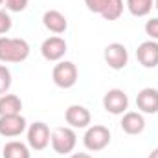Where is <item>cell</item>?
Returning <instances> with one entry per match:
<instances>
[{"instance_id": "9a60e30c", "label": "cell", "mask_w": 158, "mask_h": 158, "mask_svg": "<svg viewBox=\"0 0 158 158\" xmlns=\"http://www.w3.org/2000/svg\"><path fill=\"white\" fill-rule=\"evenodd\" d=\"M22 110V99L17 94L0 96V116H17Z\"/></svg>"}, {"instance_id": "30bf717a", "label": "cell", "mask_w": 158, "mask_h": 158, "mask_svg": "<svg viewBox=\"0 0 158 158\" xmlns=\"http://www.w3.org/2000/svg\"><path fill=\"white\" fill-rule=\"evenodd\" d=\"M136 59L143 68L158 66V40H143L136 50Z\"/></svg>"}, {"instance_id": "d6986e66", "label": "cell", "mask_w": 158, "mask_h": 158, "mask_svg": "<svg viewBox=\"0 0 158 158\" xmlns=\"http://www.w3.org/2000/svg\"><path fill=\"white\" fill-rule=\"evenodd\" d=\"M11 88V72L6 64H0V96L7 94Z\"/></svg>"}, {"instance_id": "ffe728a7", "label": "cell", "mask_w": 158, "mask_h": 158, "mask_svg": "<svg viewBox=\"0 0 158 158\" xmlns=\"http://www.w3.org/2000/svg\"><path fill=\"white\" fill-rule=\"evenodd\" d=\"M145 33L149 35L151 40H158V17L149 19V20L145 22Z\"/></svg>"}, {"instance_id": "6da1fadb", "label": "cell", "mask_w": 158, "mask_h": 158, "mask_svg": "<svg viewBox=\"0 0 158 158\" xmlns=\"http://www.w3.org/2000/svg\"><path fill=\"white\" fill-rule=\"evenodd\" d=\"M30 44L20 37H0V63H24L30 57Z\"/></svg>"}, {"instance_id": "5b68a950", "label": "cell", "mask_w": 158, "mask_h": 158, "mask_svg": "<svg viewBox=\"0 0 158 158\" xmlns=\"http://www.w3.org/2000/svg\"><path fill=\"white\" fill-rule=\"evenodd\" d=\"M103 109L109 114H114V116L125 114L127 109H129V96L121 88H110V90H107V94L103 96Z\"/></svg>"}, {"instance_id": "4316f807", "label": "cell", "mask_w": 158, "mask_h": 158, "mask_svg": "<svg viewBox=\"0 0 158 158\" xmlns=\"http://www.w3.org/2000/svg\"><path fill=\"white\" fill-rule=\"evenodd\" d=\"M4 2H6V0H0V6H2V4H4Z\"/></svg>"}, {"instance_id": "cb8c5ba5", "label": "cell", "mask_w": 158, "mask_h": 158, "mask_svg": "<svg viewBox=\"0 0 158 158\" xmlns=\"http://www.w3.org/2000/svg\"><path fill=\"white\" fill-rule=\"evenodd\" d=\"M70 158H92V156H90L88 153H74Z\"/></svg>"}, {"instance_id": "3957f363", "label": "cell", "mask_w": 158, "mask_h": 158, "mask_svg": "<svg viewBox=\"0 0 158 158\" xmlns=\"http://www.w3.org/2000/svg\"><path fill=\"white\" fill-rule=\"evenodd\" d=\"M109 143H110V131L105 125L86 127V132L83 136V145L86 147V151L98 153V151H103Z\"/></svg>"}, {"instance_id": "7c38bea8", "label": "cell", "mask_w": 158, "mask_h": 158, "mask_svg": "<svg viewBox=\"0 0 158 158\" xmlns=\"http://www.w3.org/2000/svg\"><path fill=\"white\" fill-rule=\"evenodd\" d=\"M28 123L20 114L17 116H0V136L4 138H17L26 131Z\"/></svg>"}, {"instance_id": "8992f818", "label": "cell", "mask_w": 158, "mask_h": 158, "mask_svg": "<svg viewBox=\"0 0 158 158\" xmlns=\"http://www.w3.org/2000/svg\"><path fill=\"white\" fill-rule=\"evenodd\" d=\"M103 57H105V63L109 64V68H112V70H123L129 63V52H127L125 44H121V42L107 44Z\"/></svg>"}, {"instance_id": "52a82bcc", "label": "cell", "mask_w": 158, "mask_h": 158, "mask_svg": "<svg viewBox=\"0 0 158 158\" xmlns=\"http://www.w3.org/2000/svg\"><path fill=\"white\" fill-rule=\"evenodd\" d=\"M50 127L44 121H35L28 127V145L35 151H44L50 145Z\"/></svg>"}, {"instance_id": "2e32d148", "label": "cell", "mask_w": 158, "mask_h": 158, "mask_svg": "<svg viewBox=\"0 0 158 158\" xmlns=\"http://www.w3.org/2000/svg\"><path fill=\"white\" fill-rule=\"evenodd\" d=\"M4 158H30V147L19 140H11L2 149Z\"/></svg>"}, {"instance_id": "ac0fdd59", "label": "cell", "mask_w": 158, "mask_h": 158, "mask_svg": "<svg viewBox=\"0 0 158 158\" xmlns=\"http://www.w3.org/2000/svg\"><path fill=\"white\" fill-rule=\"evenodd\" d=\"M123 0H107L103 6V11L99 13L105 20H118L123 15Z\"/></svg>"}, {"instance_id": "7402d4cb", "label": "cell", "mask_w": 158, "mask_h": 158, "mask_svg": "<svg viewBox=\"0 0 158 158\" xmlns=\"http://www.w3.org/2000/svg\"><path fill=\"white\" fill-rule=\"evenodd\" d=\"M11 26H13V22H11V17H9V13H6V11H0V35L7 33V31L11 30Z\"/></svg>"}, {"instance_id": "8fae6325", "label": "cell", "mask_w": 158, "mask_h": 158, "mask_svg": "<svg viewBox=\"0 0 158 158\" xmlns=\"http://www.w3.org/2000/svg\"><path fill=\"white\" fill-rule=\"evenodd\" d=\"M136 107L142 114H156L158 112V90L153 86H145L136 96Z\"/></svg>"}, {"instance_id": "5bb4252c", "label": "cell", "mask_w": 158, "mask_h": 158, "mask_svg": "<svg viewBox=\"0 0 158 158\" xmlns=\"http://www.w3.org/2000/svg\"><path fill=\"white\" fill-rule=\"evenodd\" d=\"M121 116H123V118L119 121V127H121L123 132H127V134H131V136L143 132V129H145V118H143L142 112H134V110L129 112V110H127V112L121 114Z\"/></svg>"}, {"instance_id": "ba28073f", "label": "cell", "mask_w": 158, "mask_h": 158, "mask_svg": "<svg viewBox=\"0 0 158 158\" xmlns=\"http://www.w3.org/2000/svg\"><path fill=\"white\" fill-rule=\"evenodd\" d=\"M66 50H68L66 40L63 39V37H59V35L48 37V39L40 44V53H42V57H44L46 61H50V63H59V61L64 57Z\"/></svg>"}, {"instance_id": "603a6c76", "label": "cell", "mask_w": 158, "mask_h": 158, "mask_svg": "<svg viewBox=\"0 0 158 158\" xmlns=\"http://www.w3.org/2000/svg\"><path fill=\"white\" fill-rule=\"evenodd\" d=\"M105 2L107 0H85V6H86V9L88 11H92V13H101L103 11V6H105Z\"/></svg>"}, {"instance_id": "484cf974", "label": "cell", "mask_w": 158, "mask_h": 158, "mask_svg": "<svg viewBox=\"0 0 158 158\" xmlns=\"http://www.w3.org/2000/svg\"><path fill=\"white\" fill-rule=\"evenodd\" d=\"M155 7H156V11H158V0H155Z\"/></svg>"}, {"instance_id": "44dd1931", "label": "cell", "mask_w": 158, "mask_h": 158, "mask_svg": "<svg viewBox=\"0 0 158 158\" xmlns=\"http://www.w3.org/2000/svg\"><path fill=\"white\" fill-rule=\"evenodd\" d=\"M28 2L30 0H6V7L7 11H13V13H20L28 7Z\"/></svg>"}, {"instance_id": "e0dca14e", "label": "cell", "mask_w": 158, "mask_h": 158, "mask_svg": "<svg viewBox=\"0 0 158 158\" xmlns=\"http://www.w3.org/2000/svg\"><path fill=\"white\" fill-rule=\"evenodd\" d=\"M125 7L134 17H147L153 9V0H125Z\"/></svg>"}, {"instance_id": "4fadbf2b", "label": "cell", "mask_w": 158, "mask_h": 158, "mask_svg": "<svg viewBox=\"0 0 158 158\" xmlns=\"http://www.w3.org/2000/svg\"><path fill=\"white\" fill-rule=\"evenodd\" d=\"M42 24L48 31H52L55 35H61L68 30V19L57 9H48L42 15Z\"/></svg>"}, {"instance_id": "277c9868", "label": "cell", "mask_w": 158, "mask_h": 158, "mask_svg": "<svg viewBox=\"0 0 158 158\" xmlns=\"http://www.w3.org/2000/svg\"><path fill=\"white\" fill-rule=\"evenodd\" d=\"M77 66L72 61H59L52 70V79L59 88H72L77 83Z\"/></svg>"}, {"instance_id": "d4e9b609", "label": "cell", "mask_w": 158, "mask_h": 158, "mask_svg": "<svg viewBox=\"0 0 158 158\" xmlns=\"http://www.w3.org/2000/svg\"><path fill=\"white\" fill-rule=\"evenodd\" d=\"M147 158H158V147H156V149H153V151L149 153V156H147Z\"/></svg>"}, {"instance_id": "9c48e42d", "label": "cell", "mask_w": 158, "mask_h": 158, "mask_svg": "<svg viewBox=\"0 0 158 158\" xmlns=\"http://www.w3.org/2000/svg\"><path fill=\"white\" fill-rule=\"evenodd\" d=\"M64 119H66L68 127H72V129H86V127H90L92 114L83 105H70L64 110Z\"/></svg>"}, {"instance_id": "7a4b0ae2", "label": "cell", "mask_w": 158, "mask_h": 158, "mask_svg": "<svg viewBox=\"0 0 158 158\" xmlns=\"http://www.w3.org/2000/svg\"><path fill=\"white\" fill-rule=\"evenodd\" d=\"M50 143L57 155H70L77 145V134L72 127H57L50 134Z\"/></svg>"}]
</instances>
